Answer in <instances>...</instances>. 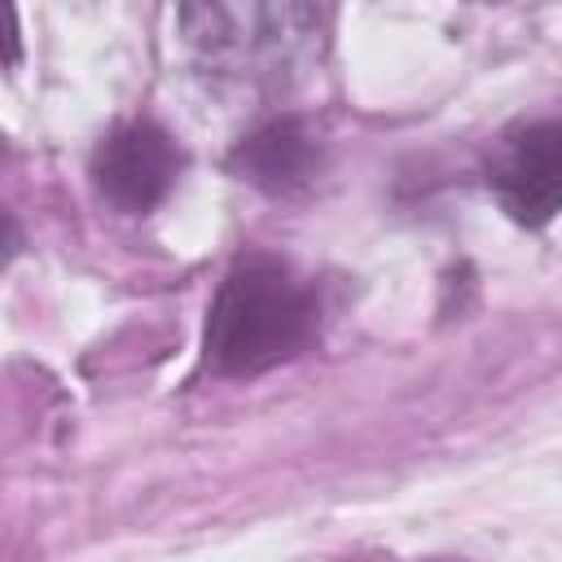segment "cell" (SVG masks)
Wrapping results in <instances>:
<instances>
[{"label":"cell","mask_w":562,"mask_h":562,"mask_svg":"<svg viewBox=\"0 0 562 562\" xmlns=\"http://www.w3.org/2000/svg\"><path fill=\"white\" fill-rule=\"evenodd\" d=\"M321 303L277 259H241L215 290L206 312V364L233 378H250L294 360L316 338Z\"/></svg>","instance_id":"1"},{"label":"cell","mask_w":562,"mask_h":562,"mask_svg":"<svg viewBox=\"0 0 562 562\" xmlns=\"http://www.w3.org/2000/svg\"><path fill=\"white\" fill-rule=\"evenodd\" d=\"M176 18L206 66L250 79H277L312 57L325 26L312 4H184Z\"/></svg>","instance_id":"2"},{"label":"cell","mask_w":562,"mask_h":562,"mask_svg":"<svg viewBox=\"0 0 562 562\" xmlns=\"http://www.w3.org/2000/svg\"><path fill=\"white\" fill-rule=\"evenodd\" d=\"M487 189L496 193L501 211L522 228H540L558 220L562 215V119L514 123L487 158Z\"/></svg>","instance_id":"3"},{"label":"cell","mask_w":562,"mask_h":562,"mask_svg":"<svg viewBox=\"0 0 562 562\" xmlns=\"http://www.w3.org/2000/svg\"><path fill=\"white\" fill-rule=\"evenodd\" d=\"M184 154L167 127L154 119H132L114 127L92 154L97 193L123 215H149L180 180Z\"/></svg>","instance_id":"4"},{"label":"cell","mask_w":562,"mask_h":562,"mask_svg":"<svg viewBox=\"0 0 562 562\" xmlns=\"http://www.w3.org/2000/svg\"><path fill=\"white\" fill-rule=\"evenodd\" d=\"M228 167H233L241 180H250L255 189L294 193V189H303V184L321 171V145H316V136H312L303 123L277 119V123L259 127L255 136H246V140L233 149Z\"/></svg>","instance_id":"5"},{"label":"cell","mask_w":562,"mask_h":562,"mask_svg":"<svg viewBox=\"0 0 562 562\" xmlns=\"http://www.w3.org/2000/svg\"><path fill=\"white\" fill-rule=\"evenodd\" d=\"M435 562H448V558H435Z\"/></svg>","instance_id":"6"}]
</instances>
